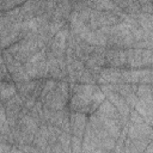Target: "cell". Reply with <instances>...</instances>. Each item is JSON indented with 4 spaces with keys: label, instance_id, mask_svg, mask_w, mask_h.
<instances>
[{
    "label": "cell",
    "instance_id": "cell-1",
    "mask_svg": "<svg viewBox=\"0 0 153 153\" xmlns=\"http://www.w3.org/2000/svg\"><path fill=\"white\" fill-rule=\"evenodd\" d=\"M16 94V87L13 84H10L5 80L0 81V100L5 102Z\"/></svg>",
    "mask_w": 153,
    "mask_h": 153
}]
</instances>
